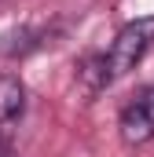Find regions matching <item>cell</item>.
<instances>
[{"label":"cell","instance_id":"2","mask_svg":"<svg viewBox=\"0 0 154 157\" xmlns=\"http://www.w3.org/2000/svg\"><path fill=\"white\" fill-rule=\"evenodd\" d=\"M117 128H121V139L128 146H143L154 139V88L140 91V99L121 110Z\"/></svg>","mask_w":154,"mask_h":157},{"label":"cell","instance_id":"4","mask_svg":"<svg viewBox=\"0 0 154 157\" xmlns=\"http://www.w3.org/2000/svg\"><path fill=\"white\" fill-rule=\"evenodd\" d=\"M77 77L84 80L92 91H99V88H107L110 80H114V70H110V55H88L84 62H81V70H77Z\"/></svg>","mask_w":154,"mask_h":157},{"label":"cell","instance_id":"3","mask_svg":"<svg viewBox=\"0 0 154 157\" xmlns=\"http://www.w3.org/2000/svg\"><path fill=\"white\" fill-rule=\"evenodd\" d=\"M26 113V88L18 77H0V124H15Z\"/></svg>","mask_w":154,"mask_h":157},{"label":"cell","instance_id":"5","mask_svg":"<svg viewBox=\"0 0 154 157\" xmlns=\"http://www.w3.org/2000/svg\"><path fill=\"white\" fill-rule=\"evenodd\" d=\"M0 157H15V146H11V139H7L4 128H0Z\"/></svg>","mask_w":154,"mask_h":157},{"label":"cell","instance_id":"1","mask_svg":"<svg viewBox=\"0 0 154 157\" xmlns=\"http://www.w3.org/2000/svg\"><path fill=\"white\" fill-rule=\"evenodd\" d=\"M151 48H154V15H143V18L121 26L117 37H114V44H110V51H107V55H110V70H114V77L132 73V70L147 59Z\"/></svg>","mask_w":154,"mask_h":157}]
</instances>
